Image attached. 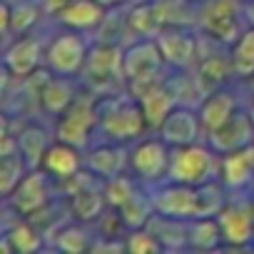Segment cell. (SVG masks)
<instances>
[{
  "mask_svg": "<svg viewBox=\"0 0 254 254\" xmlns=\"http://www.w3.org/2000/svg\"><path fill=\"white\" fill-rule=\"evenodd\" d=\"M97 112H100L97 132L102 135V140L135 145L150 130L147 117L142 112V105L130 92L100 95L97 97Z\"/></svg>",
  "mask_w": 254,
  "mask_h": 254,
  "instance_id": "6da1fadb",
  "label": "cell"
},
{
  "mask_svg": "<svg viewBox=\"0 0 254 254\" xmlns=\"http://www.w3.org/2000/svg\"><path fill=\"white\" fill-rule=\"evenodd\" d=\"M122 53H125V45H117V43H100L97 40L95 45H90L85 67L80 72V80L87 85L90 92H95L97 97L127 92Z\"/></svg>",
  "mask_w": 254,
  "mask_h": 254,
  "instance_id": "7a4b0ae2",
  "label": "cell"
},
{
  "mask_svg": "<svg viewBox=\"0 0 254 254\" xmlns=\"http://www.w3.org/2000/svg\"><path fill=\"white\" fill-rule=\"evenodd\" d=\"M122 67L127 80V92L137 97L142 90L152 87L155 82H162L167 77V63L162 58V50L155 38H135L125 45L122 53Z\"/></svg>",
  "mask_w": 254,
  "mask_h": 254,
  "instance_id": "3957f363",
  "label": "cell"
},
{
  "mask_svg": "<svg viewBox=\"0 0 254 254\" xmlns=\"http://www.w3.org/2000/svg\"><path fill=\"white\" fill-rule=\"evenodd\" d=\"M242 3L244 0H197V28L207 38L232 45L247 28Z\"/></svg>",
  "mask_w": 254,
  "mask_h": 254,
  "instance_id": "277c9868",
  "label": "cell"
},
{
  "mask_svg": "<svg viewBox=\"0 0 254 254\" xmlns=\"http://www.w3.org/2000/svg\"><path fill=\"white\" fill-rule=\"evenodd\" d=\"M97 127H100L97 95L90 90H80L75 102L60 117H55V137L85 150Z\"/></svg>",
  "mask_w": 254,
  "mask_h": 254,
  "instance_id": "5b68a950",
  "label": "cell"
},
{
  "mask_svg": "<svg viewBox=\"0 0 254 254\" xmlns=\"http://www.w3.org/2000/svg\"><path fill=\"white\" fill-rule=\"evenodd\" d=\"M212 177H219V155L204 140L185 147H172L167 180L187 182L197 187Z\"/></svg>",
  "mask_w": 254,
  "mask_h": 254,
  "instance_id": "8992f818",
  "label": "cell"
},
{
  "mask_svg": "<svg viewBox=\"0 0 254 254\" xmlns=\"http://www.w3.org/2000/svg\"><path fill=\"white\" fill-rule=\"evenodd\" d=\"M170 157L172 147L157 135V137H142L130 147V172L147 187L165 182L170 172Z\"/></svg>",
  "mask_w": 254,
  "mask_h": 254,
  "instance_id": "52a82bcc",
  "label": "cell"
},
{
  "mask_svg": "<svg viewBox=\"0 0 254 254\" xmlns=\"http://www.w3.org/2000/svg\"><path fill=\"white\" fill-rule=\"evenodd\" d=\"M90 45L85 43L80 30H60L50 43L45 45V67H50L55 75H72L80 77L85 60H87Z\"/></svg>",
  "mask_w": 254,
  "mask_h": 254,
  "instance_id": "ba28073f",
  "label": "cell"
},
{
  "mask_svg": "<svg viewBox=\"0 0 254 254\" xmlns=\"http://www.w3.org/2000/svg\"><path fill=\"white\" fill-rule=\"evenodd\" d=\"M53 185H60V182L48 170L35 167V170H30L25 175V180L15 187V192L8 199H3V202L15 212V217H33V214H38L40 209H45L55 199Z\"/></svg>",
  "mask_w": 254,
  "mask_h": 254,
  "instance_id": "9c48e42d",
  "label": "cell"
},
{
  "mask_svg": "<svg viewBox=\"0 0 254 254\" xmlns=\"http://www.w3.org/2000/svg\"><path fill=\"white\" fill-rule=\"evenodd\" d=\"M167 67L175 70H192L199 58V43L202 38L194 35L192 25H165L160 35L155 38Z\"/></svg>",
  "mask_w": 254,
  "mask_h": 254,
  "instance_id": "30bf717a",
  "label": "cell"
},
{
  "mask_svg": "<svg viewBox=\"0 0 254 254\" xmlns=\"http://www.w3.org/2000/svg\"><path fill=\"white\" fill-rule=\"evenodd\" d=\"M43 65H45V45H43V40L35 33L18 35L10 43H5L3 67L10 72V77L25 80Z\"/></svg>",
  "mask_w": 254,
  "mask_h": 254,
  "instance_id": "8fae6325",
  "label": "cell"
},
{
  "mask_svg": "<svg viewBox=\"0 0 254 254\" xmlns=\"http://www.w3.org/2000/svg\"><path fill=\"white\" fill-rule=\"evenodd\" d=\"M150 190H152L155 209L160 214L177 217V219H192L197 214V187L194 185L165 180V182L152 185Z\"/></svg>",
  "mask_w": 254,
  "mask_h": 254,
  "instance_id": "7c38bea8",
  "label": "cell"
},
{
  "mask_svg": "<svg viewBox=\"0 0 254 254\" xmlns=\"http://www.w3.org/2000/svg\"><path fill=\"white\" fill-rule=\"evenodd\" d=\"M157 135L170 145V147H185V145H194L204 140V127L199 120L197 107L192 105H177L165 122L160 125Z\"/></svg>",
  "mask_w": 254,
  "mask_h": 254,
  "instance_id": "4fadbf2b",
  "label": "cell"
},
{
  "mask_svg": "<svg viewBox=\"0 0 254 254\" xmlns=\"http://www.w3.org/2000/svg\"><path fill=\"white\" fill-rule=\"evenodd\" d=\"M217 222L222 227V237L227 247L244 249L254 242V207L252 199H229V204L217 214Z\"/></svg>",
  "mask_w": 254,
  "mask_h": 254,
  "instance_id": "5bb4252c",
  "label": "cell"
},
{
  "mask_svg": "<svg viewBox=\"0 0 254 254\" xmlns=\"http://www.w3.org/2000/svg\"><path fill=\"white\" fill-rule=\"evenodd\" d=\"M204 142L217 155H227V152H234V150H242V147L252 145L254 142V125L249 120V112L237 110L222 127H217V130L204 135Z\"/></svg>",
  "mask_w": 254,
  "mask_h": 254,
  "instance_id": "9a60e30c",
  "label": "cell"
},
{
  "mask_svg": "<svg viewBox=\"0 0 254 254\" xmlns=\"http://www.w3.org/2000/svg\"><path fill=\"white\" fill-rule=\"evenodd\" d=\"M80 95V82L72 75H50L48 82L40 90L38 97V110L48 117H60Z\"/></svg>",
  "mask_w": 254,
  "mask_h": 254,
  "instance_id": "2e32d148",
  "label": "cell"
},
{
  "mask_svg": "<svg viewBox=\"0 0 254 254\" xmlns=\"http://www.w3.org/2000/svg\"><path fill=\"white\" fill-rule=\"evenodd\" d=\"M85 167L92 170L97 177L102 180H110V177H117L122 172L130 170V147L122 145V142H110L105 140L102 145L92 147L87 155H85Z\"/></svg>",
  "mask_w": 254,
  "mask_h": 254,
  "instance_id": "e0dca14e",
  "label": "cell"
},
{
  "mask_svg": "<svg viewBox=\"0 0 254 254\" xmlns=\"http://www.w3.org/2000/svg\"><path fill=\"white\" fill-rule=\"evenodd\" d=\"M107 5H102L100 0H70L65 3L58 13H55V20L63 25V28H70V30H97L105 18H107Z\"/></svg>",
  "mask_w": 254,
  "mask_h": 254,
  "instance_id": "ac0fdd59",
  "label": "cell"
},
{
  "mask_svg": "<svg viewBox=\"0 0 254 254\" xmlns=\"http://www.w3.org/2000/svg\"><path fill=\"white\" fill-rule=\"evenodd\" d=\"M237 110H242L239 107V97L227 85L207 92L202 97V102L197 105V112H199V120H202V127H204V135L217 130V127H222Z\"/></svg>",
  "mask_w": 254,
  "mask_h": 254,
  "instance_id": "d6986e66",
  "label": "cell"
},
{
  "mask_svg": "<svg viewBox=\"0 0 254 254\" xmlns=\"http://www.w3.org/2000/svg\"><path fill=\"white\" fill-rule=\"evenodd\" d=\"M15 135H18V150L25 157V162L30 165V170L43 167V160H45L50 145L55 142V135L38 120H28L20 127H15Z\"/></svg>",
  "mask_w": 254,
  "mask_h": 254,
  "instance_id": "ffe728a7",
  "label": "cell"
},
{
  "mask_svg": "<svg viewBox=\"0 0 254 254\" xmlns=\"http://www.w3.org/2000/svg\"><path fill=\"white\" fill-rule=\"evenodd\" d=\"M219 180L229 187V190H244L254 185V142L219 155Z\"/></svg>",
  "mask_w": 254,
  "mask_h": 254,
  "instance_id": "44dd1931",
  "label": "cell"
},
{
  "mask_svg": "<svg viewBox=\"0 0 254 254\" xmlns=\"http://www.w3.org/2000/svg\"><path fill=\"white\" fill-rule=\"evenodd\" d=\"M125 18H127V30H130L132 40L135 38H157L160 30L167 25L157 0H135L127 8Z\"/></svg>",
  "mask_w": 254,
  "mask_h": 254,
  "instance_id": "7402d4cb",
  "label": "cell"
},
{
  "mask_svg": "<svg viewBox=\"0 0 254 254\" xmlns=\"http://www.w3.org/2000/svg\"><path fill=\"white\" fill-rule=\"evenodd\" d=\"M192 75L199 85V90L207 95L222 85H227L232 77H234V70H232V60H229V53L227 55H217V53H202L199 48V58L192 67Z\"/></svg>",
  "mask_w": 254,
  "mask_h": 254,
  "instance_id": "603a6c76",
  "label": "cell"
},
{
  "mask_svg": "<svg viewBox=\"0 0 254 254\" xmlns=\"http://www.w3.org/2000/svg\"><path fill=\"white\" fill-rule=\"evenodd\" d=\"M82 167H85L82 150L55 137V142L50 145V150H48V155H45V160H43V170H48L58 182H67V180L75 177Z\"/></svg>",
  "mask_w": 254,
  "mask_h": 254,
  "instance_id": "cb8c5ba5",
  "label": "cell"
},
{
  "mask_svg": "<svg viewBox=\"0 0 254 254\" xmlns=\"http://www.w3.org/2000/svg\"><path fill=\"white\" fill-rule=\"evenodd\" d=\"M167 80V77H165ZM155 82L152 87L142 90L135 100L142 105V112L147 117V125H150V130H160V125L165 122V117L177 107V100L172 95V90L167 87V82Z\"/></svg>",
  "mask_w": 254,
  "mask_h": 254,
  "instance_id": "d4e9b609",
  "label": "cell"
},
{
  "mask_svg": "<svg viewBox=\"0 0 254 254\" xmlns=\"http://www.w3.org/2000/svg\"><path fill=\"white\" fill-rule=\"evenodd\" d=\"M3 237L10 242L13 254H33V252H38L48 244V237H45L43 227H38L28 217H15L13 224H5Z\"/></svg>",
  "mask_w": 254,
  "mask_h": 254,
  "instance_id": "484cf974",
  "label": "cell"
},
{
  "mask_svg": "<svg viewBox=\"0 0 254 254\" xmlns=\"http://www.w3.org/2000/svg\"><path fill=\"white\" fill-rule=\"evenodd\" d=\"M122 219V227L125 229H140V227H147L150 219L157 214L155 209V199H152V190L147 185H142L130 199H127L120 209H115Z\"/></svg>",
  "mask_w": 254,
  "mask_h": 254,
  "instance_id": "4316f807",
  "label": "cell"
},
{
  "mask_svg": "<svg viewBox=\"0 0 254 254\" xmlns=\"http://www.w3.org/2000/svg\"><path fill=\"white\" fill-rule=\"evenodd\" d=\"M48 244L65 252V254H80V252L92 249V234L87 232V224L72 219V222H65V224L55 227L48 234Z\"/></svg>",
  "mask_w": 254,
  "mask_h": 254,
  "instance_id": "83f0119b",
  "label": "cell"
},
{
  "mask_svg": "<svg viewBox=\"0 0 254 254\" xmlns=\"http://www.w3.org/2000/svg\"><path fill=\"white\" fill-rule=\"evenodd\" d=\"M187 222L190 219H177V217H167V214H155L147 224V229L157 237V242L162 244V249H185L190 247V237H187Z\"/></svg>",
  "mask_w": 254,
  "mask_h": 254,
  "instance_id": "f1b7e54d",
  "label": "cell"
},
{
  "mask_svg": "<svg viewBox=\"0 0 254 254\" xmlns=\"http://www.w3.org/2000/svg\"><path fill=\"white\" fill-rule=\"evenodd\" d=\"M229 60L234 70V80L249 82V77L254 75V28L252 25H247L239 33V38L229 45Z\"/></svg>",
  "mask_w": 254,
  "mask_h": 254,
  "instance_id": "f546056e",
  "label": "cell"
},
{
  "mask_svg": "<svg viewBox=\"0 0 254 254\" xmlns=\"http://www.w3.org/2000/svg\"><path fill=\"white\" fill-rule=\"evenodd\" d=\"M229 199H232L229 187L219 177H212L197 185V214L194 217H217L229 204Z\"/></svg>",
  "mask_w": 254,
  "mask_h": 254,
  "instance_id": "4dcf8cb0",
  "label": "cell"
},
{
  "mask_svg": "<svg viewBox=\"0 0 254 254\" xmlns=\"http://www.w3.org/2000/svg\"><path fill=\"white\" fill-rule=\"evenodd\" d=\"M187 237H190V247L202 252L217 249L224 242L217 217H192L187 222Z\"/></svg>",
  "mask_w": 254,
  "mask_h": 254,
  "instance_id": "1f68e13d",
  "label": "cell"
},
{
  "mask_svg": "<svg viewBox=\"0 0 254 254\" xmlns=\"http://www.w3.org/2000/svg\"><path fill=\"white\" fill-rule=\"evenodd\" d=\"M43 3L40 0H10V38L18 35H28L35 30V25L40 23L43 15ZM8 38V43H10Z\"/></svg>",
  "mask_w": 254,
  "mask_h": 254,
  "instance_id": "d6a6232c",
  "label": "cell"
},
{
  "mask_svg": "<svg viewBox=\"0 0 254 254\" xmlns=\"http://www.w3.org/2000/svg\"><path fill=\"white\" fill-rule=\"evenodd\" d=\"M28 172H30V165L25 162L20 150L0 157V194H3V199H8L15 192V187L25 180Z\"/></svg>",
  "mask_w": 254,
  "mask_h": 254,
  "instance_id": "836d02e7",
  "label": "cell"
},
{
  "mask_svg": "<svg viewBox=\"0 0 254 254\" xmlns=\"http://www.w3.org/2000/svg\"><path fill=\"white\" fill-rule=\"evenodd\" d=\"M140 187H142V182H140L132 172H130V175L122 172V175H117V177L105 180V199H107V207H110V209H120Z\"/></svg>",
  "mask_w": 254,
  "mask_h": 254,
  "instance_id": "e575fe53",
  "label": "cell"
},
{
  "mask_svg": "<svg viewBox=\"0 0 254 254\" xmlns=\"http://www.w3.org/2000/svg\"><path fill=\"white\" fill-rule=\"evenodd\" d=\"M125 244H127V252H130V254H152V252H160L162 249V244L157 242V237L147 227L127 229Z\"/></svg>",
  "mask_w": 254,
  "mask_h": 254,
  "instance_id": "d590c367",
  "label": "cell"
},
{
  "mask_svg": "<svg viewBox=\"0 0 254 254\" xmlns=\"http://www.w3.org/2000/svg\"><path fill=\"white\" fill-rule=\"evenodd\" d=\"M0 28H3V35L8 43V38H10V0H3V5H0Z\"/></svg>",
  "mask_w": 254,
  "mask_h": 254,
  "instance_id": "8d00e7d4",
  "label": "cell"
},
{
  "mask_svg": "<svg viewBox=\"0 0 254 254\" xmlns=\"http://www.w3.org/2000/svg\"><path fill=\"white\" fill-rule=\"evenodd\" d=\"M40 3H43V10H45L48 15H55L65 3H70V0H40Z\"/></svg>",
  "mask_w": 254,
  "mask_h": 254,
  "instance_id": "74e56055",
  "label": "cell"
},
{
  "mask_svg": "<svg viewBox=\"0 0 254 254\" xmlns=\"http://www.w3.org/2000/svg\"><path fill=\"white\" fill-rule=\"evenodd\" d=\"M242 15H244V23L254 28V0H244L242 3Z\"/></svg>",
  "mask_w": 254,
  "mask_h": 254,
  "instance_id": "f35d334b",
  "label": "cell"
},
{
  "mask_svg": "<svg viewBox=\"0 0 254 254\" xmlns=\"http://www.w3.org/2000/svg\"><path fill=\"white\" fill-rule=\"evenodd\" d=\"M102 5H107V8H117V5H122V3H135V0H100Z\"/></svg>",
  "mask_w": 254,
  "mask_h": 254,
  "instance_id": "ab89813d",
  "label": "cell"
},
{
  "mask_svg": "<svg viewBox=\"0 0 254 254\" xmlns=\"http://www.w3.org/2000/svg\"><path fill=\"white\" fill-rule=\"evenodd\" d=\"M247 112H249V120H252V125H254V100L247 105Z\"/></svg>",
  "mask_w": 254,
  "mask_h": 254,
  "instance_id": "60d3db41",
  "label": "cell"
},
{
  "mask_svg": "<svg viewBox=\"0 0 254 254\" xmlns=\"http://www.w3.org/2000/svg\"><path fill=\"white\" fill-rule=\"evenodd\" d=\"M249 87H252V92H254V75L249 77Z\"/></svg>",
  "mask_w": 254,
  "mask_h": 254,
  "instance_id": "b9f144b4",
  "label": "cell"
},
{
  "mask_svg": "<svg viewBox=\"0 0 254 254\" xmlns=\"http://www.w3.org/2000/svg\"><path fill=\"white\" fill-rule=\"evenodd\" d=\"M249 199H252V207H254V185H252V197Z\"/></svg>",
  "mask_w": 254,
  "mask_h": 254,
  "instance_id": "7bdbcfd3",
  "label": "cell"
}]
</instances>
